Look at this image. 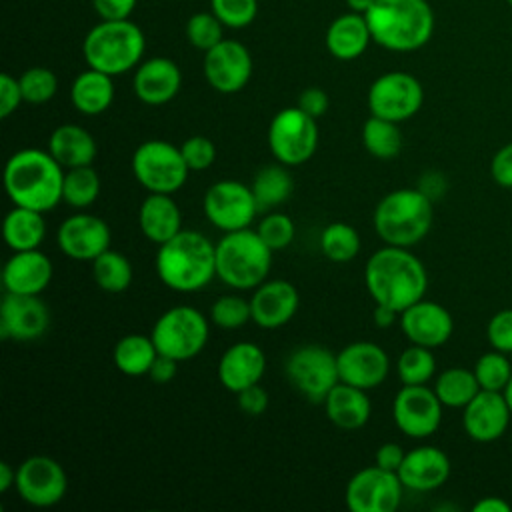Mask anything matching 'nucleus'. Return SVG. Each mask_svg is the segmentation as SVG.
Here are the masks:
<instances>
[{
	"label": "nucleus",
	"instance_id": "obj_63",
	"mask_svg": "<svg viewBox=\"0 0 512 512\" xmlns=\"http://www.w3.org/2000/svg\"><path fill=\"white\" fill-rule=\"evenodd\" d=\"M504 2H506V4H508V6H512V0H504Z\"/></svg>",
	"mask_w": 512,
	"mask_h": 512
},
{
	"label": "nucleus",
	"instance_id": "obj_24",
	"mask_svg": "<svg viewBox=\"0 0 512 512\" xmlns=\"http://www.w3.org/2000/svg\"><path fill=\"white\" fill-rule=\"evenodd\" d=\"M182 86V72L178 64L166 56L142 60L132 78L134 94L148 106H162L174 100Z\"/></svg>",
	"mask_w": 512,
	"mask_h": 512
},
{
	"label": "nucleus",
	"instance_id": "obj_19",
	"mask_svg": "<svg viewBox=\"0 0 512 512\" xmlns=\"http://www.w3.org/2000/svg\"><path fill=\"white\" fill-rule=\"evenodd\" d=\"M50 326V310L40 294L6 292L0 304V336L30 342L44 336Z\"/></svg>",
	"mask_w": 512,
	"mask_h": 512
},
{
	"label": "nucleus",
	"instance_id": "obj_29",
	"mask_svg": "<svg viewBox=\"0 0 512 512\" xmlns=\"http://www.w3.org/2000/svg\"><path fill=\"white\" fill-rule=\"evenodd\" d=\"M56 162L68 170L76 166H90L96 160L98 144L96 138L80 124H60L48 136L46 148Z\"/></svg>",
	"mask_w": 512,
	"mask_h": 512
},
{
	"label": "nucleus",
	"instance_id": "obj_18",
	"mask_svg": "<svg viewBox=\"0 0 512 512\" xmlns=\"http://www.w3.org/2000/svg\"><path fill=\"white\" fill-rule=\"evenodd\" d=\"M252 68V56L238 40L224 38L220 44L204 52V78L220 94L240 92L250 82Z\"/></svg>",
	"mask_w": 512,
	"mask_h": 512
},
{
	"label": "nucleus",
	"instance_id": "obj_35",
	"mask_svg": "<svg viewBox=\"0 0 512 512\" xmlns=\"http://www.w3.org/2000/svg\"><path fill=\"white\" fill-rule=\"evenodd\" d=\"M252 194L256 198L258 210L260 212H270L272 208L284 204L294 190V180L288 172V166L276 162V164H268L262 166L252 182H250Z\"/></svg>",
	"mask_w": 512,
	"mask_h": 512
},
{
	"label": "nucleus",
	"instance_id": "obj_21",
	"mask_svg": "<svg viewBox=\"0 0 512 512\" xmlns=\"http://www.w3.org/2000/svg\"><path fill=\"white\" fill-rule=\"evenodd\" d=\"M400 328L410 344L434 350L450 340L454 320L442 304L422 298L400 312Z\"/></svg>",
	"mask_w": 512,
	"mask_h": 512
},
{
	"label": "nucleus",
	"instance_id": "obj_50",
	"mask_svg": "<svg viewBox=\"0 0 512 512\" xmlns=\"http://www.w3.org/2000/svg\"><path fill=\"white\" fill-rule=\"evenodd\" d=\"M24 102L18 78L4 72L0 74V118H8Z\"/></svg>",
	"mask_w": 512,
	"mask_h": 512
},
{
	"label": "nucleus",
	"instance_id": "obj_43",
	"mask_svg": "<svg viewBox=\"0 0 512 512\" xmlns=\"http://www.w3.org/2000/svg\"><path fill=\"white\" fill-rule=\"evenodd\" d=\"M224 28L226 26L220 22V18L212 10L196 12L186 22V40L196 50L208 52L210 48H214L224 40Z\"/></svg>",
	"mask_w": 512,
	"mask_h": 512
},
{
	"label": "nucleus",
	"instance_id": "obj_37",
	"mask_svg": "<svg viewBox=\"0 0 512 512\" xmlns=\"http://www.w3.org/2000/svg\"><path fill=\"white\" fill-rule=\"evenodd\" d=\"M362 146L378 160H392L402 150V132L398 122L372 116L362 124Z\"/></svg>",
	"mask_w": 512,
	"mask_h": 512
},
{
	"label": "nucleus",
	"instance_id": "obj_42",
	"mask_svg": "<svg viewBox=\"0 0 512 512\" xmlns=\"http://www.w3.org/2000/svg\"><path fill=\"white\" fill-rule=\"evenodd\" d=\"M474 374L480 384V390H492V392H504L510 378H512V362L508 360L506 352L494 350L484 352L476 364Z\"/></svg>",
	"mask_w": 512,
	"mask_h": 512
},
{
	"label": "nucleus",
	"instance_id": "obj_11",
	"mask_svg": "<svg viewBox=\"0 0 512 512\" xmlns=\"http://www.w3.org/2000/svg\"><path fill=\"white\" fill-rule=\"evenodd\" d=\"M286 378L310 402H324L328 392L340 382L336 354L320 344H302L290 352L284 364Z\"/></svg>",
	"mask_w": 512,
	"mask_h": 512
},
{
	"label": "nucleus",
	"instance_id": "obj_41",
	"mask_svg": "<svg viewBox=\"0 0 512 512\" xmlns=\"http://www.w3.org/2000/svg\"><path fill=\"white\" fill-rule=\"evenodd\" d=\"M436 372V358L432 348L410 344L396 360V374L402 384H428Z\"/></svg>",
	"mask_w": 512,
	"mask_h": 512
},
{
	"label": "nucleus",
	"instance_id": "obj_3",
	"mask_svg": "<svg viewBox=\"0 0 512 512\" xmlns=\"http://www.w3.org/2000/svg\"><path fill=\"white\" fill-rule=\"evenodd\" d=\"M160 282L182 294L200 292L216 278V244L198 230H180L158 246L154 258Z\"/></svg>",
	"mask_w": 512,
	"mask_h": 512
},
{
	"label": "nucleus",
	"instance_id": "obj_2",
	"mask_svg": "<svg viewBox=\"0 0 512 512\" xmlns=\"http://www.w3.org/2000/svg\"><path fill=\"white\" fill-rule=\"evenodd\" d=\"M64 172L48 150L22 148L6 160V196L14 206L46 214L62 202Z\"/></svg>",
	"mask_w": 512,
	"mask_h": 512
},
{
	"label": "nucleus",
	"instance_id": "obj_28",
	"mask_svg": "<svg viewBox=\"0 0 512 512\" xmlns=\"http://www.w3.org/2000/svg\"><path fill=\"white\" fill-rule=\"evenodd\" d=\"M140 232L156 246L182 230V212L172 194L148 192L138 208Z\"/></svg>",
	"mask_w": 512,
	"mask_h": 512
},
{
	"label": "nucleus",
	"instance_id": "obj_61",
	"mask_svg": "<svg viewBox=\"0 0 512 512\" xmlns=\"http://www.w3.org/2000/svg\"><path fill=\"white\" fill-rule=\"evenodd\" d=\"M376 0H346V6L350 8V12H358V14H366Z\"/></svg>",
	"mask_w": 512,
	"mask_h": 512
},
{
	"label": "nucleus",
	"instance_id": "obj_30",
	"mask_svg": "<svg viewBox=\"0 0 512 512\" xmlns=\"http://www.w3.org/2000/svg\"><path fill=\"white\" fill-rule=\"evenodd\" d=\"M322 404L328 420L340 430H358L370 420L372 414V404L366 390L346 382H338Z\"/></svg>",
	"mask_w": 512,
	"mask_h": 512
},
{
	"label": "nucleus",
	"instance_id": "obj_60",
	"mask_svg": "<svg viewBox=\"0 0 512 512\" xmlns=\"http://www.w3.org/2000/svg\"><path fill=\"white\" fill-rule=\"evenodd\" d=\"M16 484V468L10 462H0V492H8Z\"/></svg>",
	"mask_w": 512,
	"mask_h": 512
},
{
	"label": "nucleus",
	"instance_id": "obj_49",
	"mask_svg": "<svg viewBox=\"0 0 512 512\" xmlns=\"http://www.w3.org/2000/svg\"><path fill=\"white\" fill-rule=\"evenodd\" d=\"M486 338L494 350L512 352V308H504L488 320Z\"/></svg>",
	"mask_w": 512,
	"mask_h": 512
},
{
	"label": "nucleus",
	"instance_id": "obj_26",
	"mask_svg": "<svg viewBox=\"0 0 512 512\" xmlns=\"http://www.w3.org/2000/svg\"><path fill=\"white\" fill-rule=\"evenodd\" d=\"M450 458L438 446H416L406 452L398 476L404 488L414 492H432L450 476Z\"/></svg>",
	"mask_w": 512,
	"mask_h": 512
},
{
	"label": "nucleus",
	"instance_id": "obj_36",
	"mask_svg": "<svg viewBox=\"0 0 512 512\" xmlns=\"http://www.w3.org/2000/svg\"><path fill=\"white\" fill-rule=\"evenodd\" d=\"M434 392L446 408H464L478 392L480 384L474 370L452 366L442 370L434 380Z\"/></svg>",
	"mask_w": 512,
	"mask_h": 512
},
{
	"label": "nucleus",
	"instance_id": "obj_4",
	"mask_svg": "<svg viewBox=\"0 0 512 512\" xmlns=\"http://www.w3.org/2000/svg\"><path fill=\"white\" fill-rule=\"evenodd\" d=\"M372 42L390 52H414L434 34V10L428 0H376L364 14Z\"/></svg>",
	"mask_w": 512,
	"mask_h": 512
},
{
	"label": "nucleus",
	"instance_id": "obj_32",
	"mask_svg": "<svg viewBox=\"0 0 512 512\" xmlns=\"http://www.w3.org/2000/svg\"><path fill=\"white\" fill-rule=\"evenodd\" d=\"M114 76L88 68L80 72L70 86V102L84 116H98L114 102Z\"/></svg>",
	"mask_w": 512,
	"mask_h": 512
},
{
	"label": "nucleus",
	"instance_id": "obj_58",
	"mask_svg": "<svg viewBox=\"0 0 512 512\" xmlns=\"http://www.w3.org/2000/svg\"><path fill=\"white\" fill-rule=\"evenodd\" d=\"M474 512H510V504L500 496H484L474 506Z\"/></svg>",
	"mask_w": 512,
	"mask_h": 512
},
{
	"label": "nucleus",
	"instance_id": "obj_57",
	"mask_svg": "<svg viewBox=\"0 0 512 512\" xmlns=\"http://www.w3.org/2000/svg\"><path fill=\"white\" fill-rule=\"evenodd\" d=\"M416 188L422 190V192L434 202L438 196L444 194V190H446V180H444V176H442L440 172H426V174H422L420 184H418Z\"/></svg>",
	"mask_w": 512,
	"mask_h": 512
},
{
	"label": "nucleus",
	"instance_id": "obj_31",
	"mask_svg": "<svg viewBox=\"0 0 512 512\" xmlns=\"http://www.w3.org/2000/svg\"><path fill=\"white\" fill-rule=\"evenodd\" d=\"M372 42V34L364 14L346 12L334 18L326 30V50L336 60H356L360 58L368 44Z\"/></svg>",
	"mask_w": 512,
	"mask_h": 512
},
{
	"label": "nucleus",
	"instance_id": "obj_9",
	"mask_svg": "<svg viewBox=\"0 0 512 512\" xmlns=\"http://www.w3.org/2000/svg\"><path fill=\"white\" fill-rule=\"evenodd\" d=\"M130 168L136 182L146 192L156 194L178 192L186 184L190 174L180 146L160 138L144 140L142 144H138L132 154Z\"/></svg>",
	"mask_w": 512,
	"mask_h": 512
},
{
	"label": "nucleus",
	"instance_id": "obj_34",
	"mask_svg": "<svg viewBox=\"0 0 512 512\" xmlns=\"http://www.w3.org/2000/svg\"><path fill=\"white\" fill-rule=\"evenodd\" d=\"M156 356H158V350L152 336H144L138 332L122 336L112 350L114 366L124 376H132V378L148 376Z\"/></svg>",
	"mask_w": 512,
	"mask_h": 512
},
{
	"label": "nucleus",
	"instance_id": "obj_51",
	"mask_svg": "<svg viewBox=\"0 0 512 512\" xmlns=\"http://www.w3.org/2000/svg\"><path fill=\"white\" fill-rule=\"evenodd\" d=\"M236 396H238V408H240L244 414H248V416H260V414H264L266 408H268V402H270L268 392L260 386V382H258V384H252V386H248V388H244V390H240Z\"/></svg>",
	"mask_w": 512,
	"mask_h": 512
},
{
	"label": "nucleus",
	"instance_id": "obj_53",
	"mask_svg": "<svg viewBox=\"0 0 512 512\" xmlns=\"http://www.w3.org/2000/svg\"><path fill=\"white\" fill-rule=\"evenodd\" d=\"M296 106L302 108L306 114H310L312 118L318 120V118H322V116L328 112L330 98H328V94H326L322 88L310 86V88H306V90L300 92Z\"/></svg>",
	"mask_w": 512,
	"mask_h": 512
},
{
	"label": "nucleus",
	"instance_id": "obj_40",
	"mask_svg": "<svg viewBox=\"0 0 512 512\" xmlns=\"http://www.w3.org/2000/svg\"><path fill=\"white\" fill-rule=\"evenodd\" d=\"M320 250L330 262H350L360 252V234L348 222H330L320 232Z\"/></svg>",
	"mask_w": 512,
	"mask_h": 512
},
{
	"label": "nucleus",
	"instance_id": "obj_13",
	"mask_svg": "<svg viewBox=\"0 0 512 512\" xmlns=\"http://www.w3.org/2000/svg\"><path fill=\"white\" fill-rule=\"evenodd\" d=\"M202 210L208 222L226 232L250 228L258 210L250 184L238 180H218L204 192Z\"/></svg>",
	"mask_w": 512,
	"mask_h": 512
},
{
	"label": "nucleus",
	"instance_id": "obj_14",
	"mask_svg": "<svg viewBox=\"0 0 512 512\" xmlns=\"http://www.w3.org/2000/svg\"><path fill=\"white\" fill-rule=\"evenodd\" d=\"M22 502L34 508H52L68 492V476L62 464L50 456L34 454L16 466L14 484Z\"/></svg>",
	"mask_w": 512,
	"mask_h": 512
},
{
	"label": "nucleus",
	"instance_id": "obj_23",
	"mask_svg": "<svg viewBox=\"0 0 512 512\" xmlns=\"http://www.w3.org/2000/svg\"><path fill=\"white\" fill-rule=\"evenodd\" d=\"M300 304V294L296 286L282 278L264 280L254 288L250 298L252 322L264 330H276L288 324Z\"/></svg>",
	"mask_w": 512,
	"mask_h": 512
},
{
	"label": "nucleus",
	"instance_id": "obj_48",
	"mask_svg": "<svg viewBox=\"0 0 512 512\" xmlns=\"http://www.w3.org/2000/svg\"><path fill=\"white\" fill-rule=\"evenodd\" d=\"M180 152L190 172L208 170L216 160V146L206 136H190L180 144Z\"/></svg>",
	"mask_w": 512,
	"mask_h": 512
},
{
	"label": "nucleus",
	"instance_id": "obj_1",
	"mask_svg": "<svg viewBox=\"0 0 512 512\" xmlns=\"http://www.w3.org/2000/svg\"><path fill=\"white\" fill-rule=\"evenodd\" d=\"M364 284L374 304H384L402 312L424 298L428 274L410 248L384 244L368 256Z\"/></svg>",
	"mask_w": 512,
	"mask_h": 512
},
{
	"label": "nucleus",
	"instance_id": "obj_25",
	"mask_svg": "<svg viewBox=\"0 0 512 512\" xmlns=\"http://www.w3.org/2000/svg\"><path fill=\"white\" fill-rule=\"evenodd\" d=\"M266 372L264 350L254 342H236L224 350L218 360L216 374L220 384L238 394L240 390L258 384Z\"/></svg>",
	"mask_w": 512,
	"mask_h": 512
},
{
	"label": "nucleus",
	"instance_id": "obj_27",
	"mask_svg": "<svg viewBox=\"0 0 512 512\" xmlns=\"http://www.w3.org/2000/svg\"><path fill=\"white\" fill-rule=\"evenodd\" d=\"M52 260L36 250L14 252L2 270V284L12 294H42L52 282Z\"/></svg>",
	"mask_w": 512,
	"mask_h": 512
},
{
	"label": "nucleus",
	"instance_id": "obj_20",
	"mask_svg": "<svg viewBox=\"0 0 512 512\" xmlns=\"http://www.w3.org/2000/svg\"><path fill=\"white\" fill-rule=\"evenodd\" d=\"M336 362L340 382L362 388L366 392L378 388L390 372V358L386 350L380 344L368 340H358L344 346L336 354Z\"/></svg>",
	"mask_w": 512,
	"mask_h": 512
},
{
	"label": "nucleus",
	"instance_id": "obj_56",
	"mask_svg": "<svg viewBox=\"0 0 512 512\" xmlns=\"http://www.w3.org/2000/svg\"><path fill=\"white\" fill-rule=\"evenodd\" d=\"M178 372V360L170 358V356H164V354H158L150 372H148V378L156 384H168L174 380Z\"/></svg>",
	"mask_w": 512,
	"mask_h": 512
},
{
	"label": "nucleus",
	"instance_id": "obj_12",
	"mask_svg": "<svg viewBox=\"0 0 512 512\" xmlns=\"http://www.w3.org/2000/svg\"><path fill=\"white\" fill-rule=\"evenodd\" d=\"M366 102L372 116L400 124L418 114L424 104V88L416 76L402 70H392L380 74L370 84Z\"/></svg>",
	"mask_w": 512,
	"mask_h": 512
},
{
	"label": "nucleus",
	"instance_id": "obj_44",
	"mask_svg": "<svg viewBox=\"0 0 512 512\" xmlns=\"http://www.w3.org/2000/svg\"><path fill=\"white\" fill-rule=\"evenodd\" d=\"M26 104H46L58 92V78L46 66H32L18 76Z\"/></svg>",
	"mask_w": 512,
	"mask_h": 512
},
{
	"label": "nucleus",
	"instance_id": "obj_54",
	"mask_svg": "<svg viewBox=\"0 0 512 512\" xmlns=\"http://www.w3.org/2000/svg\"><path fill=\"white\" fill-rule=\"evenodd\" d=\"M138 0H92L100 20H126L134 12Z\"/></svg>",
	"mask_w": 512,
	"mask_h": 512
},
{
	"label": "nucleus",
	"instance_id": "obj_39",
	"mask_svg": "<svg viewBox=\"0 0 512 512\" xmlns=\"http://www.w3.org/2000/svg\"><path fill=\"white\" fill-rule=\"evenodd\" d=\"M100 196V176L90 166H76L64 172L62 186V202L76 210H84L92 206Z\"/></svg>",
	"mask_w": 512,
	"mask_h": 512
},
{
	"label": "nucleus",
	"instance_id": "obj_10",
	"mask_svg": "<svg viewBox=\"0 0 512 512\" xmlns=\"http://www.w3.org/2000/svg\"><path fill=\"white\" fill-rule=\"evenodd\" d=\"M268 148L288 168L308 162L318 148L316 118L298 106L278 110L268 126Z\"/></svg>",
	"mask_w": 512,
	"mask_h": 512
},
{
	"label": "nucleus",
	"instance_id": "obj_38",
	"mask_svg": "<svg viewBox=\"0 0 512 512\" xmlns=\"http://www.w3.org/2000/svg\"><path fill=\"white\" fill-rule=\"evenodd\" d=\"M92 278L94 282L108 294H120L132 284V264L130 260L118 250H104L92 262Z\"/></svg>",
	"mask_w": 512,
	"mask_h": 512
},
{
	"label": "nucleus",
	"instance_id": "obj_52",
	"mask_svg": "<svg viewBox=\"0 0 512 512\" xmlns=\"http://www.w3.org/2000/svg\"><path fill=\"white\" fill-rule=\"evenodd\" d=\"M490 174L502 188H512V142L500 146L490 162Z\"/></svg>",
	"mask_w": 512,
	"mask_h": 512
},
{
	"label": "nucleus",
	"instance_id": "obj_46",
	"mask_svg": "<svg viewBox=\"0 0 512 512\" xmlns=\"http://www.w3.org/2000/svg\"><path fill=\"white\" fill-rule=\"evenodd\" d=\"M256 232L268 244V248L276 252V250H284L286 246L292 244V240L296 236V226L288 214L270 210L256 224Z\"/></svg>",
	"mask_w": 512,
	"mask_h": 512
},
{
	"label": "nucleus",
	"instance_id": "obj_33",
	"mask_svg": "<svg viewBox=\"0 0 512 512\" xmlns=\"http://www.w3.org/2000/svg\"><path fill=\"white\" fill-rule=\"evenodd\" d=\"M4 242L12 252L36 250L46 238V222L44 212L14 206L2 224Z\"/></svg>",
	"mask_w": 512,
	"mask_h": 512
},
{
	"label": "nucleus",
	"instance_id": "obj_45",
	"mask_svg": "<svg viewBox=\"0 0 512 512\" xmlns=\"http://www.w3.org/2000/svg\"><path fill=\"white\" fill-rule=\"evenodd\" d=\"M210 320L218 328L236 330L252 320L250 300H244L238 294H224L216 298L210 306Z\"/></svg>",
	"mask_w": 512,
	"mask_h": 512
},
{
	"label": "nucleus",
	"instance_id": "obj_5",
	"mask_svg": "<svg viewBox=\"0 0 512 512\" xmlns=\"http://www.w3.org/2000/svg\"><path fill=\"white\" fill-rule=\"evenodd\" d=\"M434 222L432 200L418 188H398L380 198L372 224L378 238L390 246L412 248L422 242Z\"/></svg>",
	"mask_w": 512,
	"mask_h": 512
},
{
	"label": "nucleus",
	"instance_id": "obj_15",
	"mask_svg": "<svg viewBox=\"0 0 512 512\" xmlns=\"http://www.w3.org/2000/svg\"><path fill=\"white\" fill-rule=\"evenodd\" d=\"M404 484L398 472L380 466L358 470L346 484L344 502L352 512H394L402 502Z\"/></svg>",
	"mask_w": 512,
	"mask_h": 512
},
{
	"label": "nucleus",
	"instance_id": "obj_17",
	"mask_svg": "<svg viewBox=\"0 0 512 512\" xmlns=\"http://www.w3.org/2000/svg\"><path fill=\"white\" fill-rule=\"evenodd\" d=\"M112 232L104 218L76 212L64 218L56 230V244L64 256L76 262H92L110 248Z\"/></svg>",
	"mask_w": 512,
	"mask_h": 512
},
{
	"label": "nucleus",
	"instance_id": "obj_7",
	"mask_svg": "<svg viewBox=\"0 0 512 512\" xmlns=\"http://www.w3.org/2000/svg\"><path fill=\"white\" fill-rule=\"evenodd\" d=\"M272 252L252 228L226 232L216 242V278L234 290H252L268 278Z\"/></svg>",
	"mask_w": 512,
	"mask_h": 512
},
{
	"label": "nucleus",
	"instance_id": "obj_22",
	"mask_svg": "<svg viewBox=\"0 0 512 512\" xmlns=\"http://www.w3.org/2000/svg\"><path fill=\"white\" fill-rule=\"evenodd\" d=\"M512 420L504 392L480 390L462 408V426L468 438L476 442H494L504 436Z\"/></svg>",
	"mask_w": 512,
	"mask_h": 512
},
{
	"label": "nucleus",
	"instance_id": "obj_6",
	"mask_svg": "<svg viewBox=\"0 0 512 512\" xmlns=\"http://www.w3.org/2000/svg\"><path fill=\"white\" fill-rule=\"evenodd\" d=\"M146 38L138 24L126 20H100L88 30L82 42V54L88 68L110 76L126 74L142 62Z\"/></svg>",
	"mask_w": 512,
	"mask_h": 512
},
{
	"label": "nucleus",
	"instance_id": "obj_59",
	"mask_svg": "<svg viewBox=\"0 0 512 512\" xmlns=\"http://www.w3.org/2000/svg\"><path fill=\"white\" fill-rule=\"evenodd\" d=\"M372 316H374V324H376L378 328H390V326L396 322V318L400 316V312L394 310V308H390V306L376 304Z\"/></svg>",
	"mask_w": 512,
	"mask_h": 512
},
{
	"label": "nucleus",
	"instance_id": "obj_55",
	"mask_svg": "<svg viewBox=\"0 0 512 512\" xmlns=\"http://www.w3.org/2000/svg\"><path fill=\"white\" fill-rule=\"evenodd\" d=\"M406 452L404 448L398 444V442H384L376 448V454H374V464L384 468V470H390V472H398L402 460H404Z\"/></svg>",
	"mask_w": 512,
	"mask_h": 512
},
{
	"label": "nucleus",
	"instance_id": "obj_47",
	"mask_svg": "<svg viewBox=\"0 0 512 512\" xmlns=\"http://www.w3.org/2000/svg\"><path fill=\"white\" fill-rule=\"evenodd\" d=\"M210 8L226 28L240 30L254 22L258 0H210Z\"/></svg>",
	"mask_w": 512,
	"mask_h": 512
},
{
	"label": "nucleus",
	"instance_id": "obj_16",
	"mask_svg": "<svg viewBox=\"0 0 512 512\" xmlns=\"http://www.w3.org/2000/svg\"><path fill=\"white\" fill-rule=\"evenodd\" d=\"M444 404L436 396L434 388L426 384H402L392 400V418L396 428L408 438H428L442 422Z\"/></svg>",
	"mask_w": 512,
	"mask_h": 512
},
{
	"label": "nucleus",
	"instance_id": "obj_8",
	"mask_svg": "<svg viewBox=\"0 0 512 512\" xmlns=\"http://www.w3.org/2000/svg\"><path fill=\"white\" fill-rule=\"evenodd\" d=\"M158 354L178 362L196 358L210 338L208 318L194 306H172L162 312L150 332Z\"/></svg>",
	"mask_w": 512,
	"mask_h": 512
},
{
	"label": "nucleus",
	"instance_id": "obj_62",
	"mask_svg": "<svg viewBox=\"0 0 512 512\" xmlns=\"http://www.w3.org/2000/svg\"><path fill=\"white\" fill-rule=\"evenodd\" d=\"M504 396H506V402H508L510 412H512V378H510V382H508V386H506V390H504Z\"/></svg>",
	"mask_w": 512,
	"mask_h": 512
}]
</instances>
